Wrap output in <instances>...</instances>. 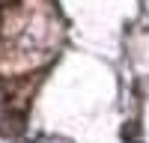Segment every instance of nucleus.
<instances>
[{
  "label": "nucleus",
  "mask_w": 149,
  "mask_h": 143,
  "mask_svg": "<svg viewBox=\"0 0 149 143\" xmlns=\"http://www.w3.org/2000/svg\"><path fill=\"white\" fill-rule=\"evenodd\" d=\"M39 143H48V140H39Z\"/></svg>",
  "instance_id": "nucleus-2"
},
{
  "label": "nucleus",
  "mask_w": 149,
  "mask_h": 143,
  "mask_svg": "<svg viewBox=\"0 0 149 143\" xmlns=\"http://www.w3.org/2000/svg\"><path fill=\"white\" fill-rule=\"evenodd\" d=\"M0 116H3V99H0Z\"/></svg>",
  "instance_id": "nucleus-1"
}]
</instances>
